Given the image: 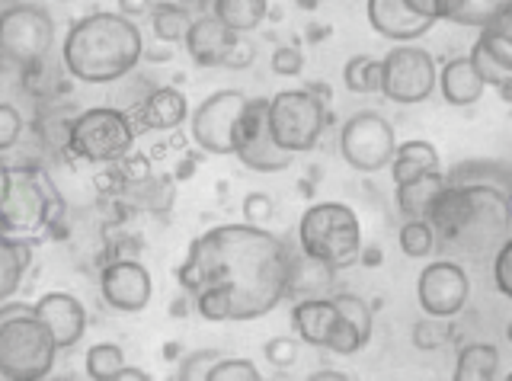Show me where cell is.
I'll return each instance as SVG.
<instances>
[{
	"label": "cell",
	"mask_w": 512,
	"mask_h": 381,
	"mask_svg": "<svg viewBox=\"0 0 512 381\" xmlns=\"http://www.w3.org/2000/svg\"><path fill=\"white\" fill-rule=\"evenodd\" d=\"M253 58H256V45H253L250 39H240V36H237V42L231 45L228 58H224V68L244 71V68H250V65H253Z\"/></svg>",
	"instance_id": "cell-43"
},
{
	"label": "cell",
	"mask_w": 512,
	"mask_h": 381,
	"mask_svg": "<svg viewBox=\"0 0 512 381\" xmlns=\"http://www.w3.org/2000/svg\"><path fill=\"white\" fill-rule=\"evenodd\" d=\"M247 100L250 97L240 90H218L212 97H205L196 113H192V141L208 154H231L234 125L240 113H244Z\"/></svg>",
	"instance_id": "cell-14"
},
{
	"label": "cell",
	"mask_w": 512,
	"mask_h": 381,
	"mask_svg": "<svg viewBox=\"0 0 512 381\" xmlns=\"http://www.w3.org/2000/svg\"><path fill=\"white\" fill-rule=\"evenodd\" d=\"M445 183H484L496 189H509V167L496 161H464L448 173Z\"/></svg>",
	"instance_id": "cell-29"
},
{
	"label": "cell",
	"mask_w": 512,
	"mask_h": 381,
	"mask_svg": "<svg viewBox=\"0 0 512 381\" xmlns=\"http://www.w3.org/2000/svg\"><path fill=\"white\" fill-rule=\"evenodd\" d=\"M298 250L308 260L327 266L330 273L349 269L362 260V225L359 215L343 202L308 205L298 221Z\"/></svg>",
	"instance_id": "cell-5"
},
{
	"label": "cell",
	"mask_w": 512,
	"mask_h": 381,
	"mask_svg": "<svg viewBox=\"0 0 512 381\" xmlns=\"http://www.w3.org/2000/svg\"><path fill=\"white\" fill-rule=\"evenodd\" d=\"M397 148L394 125L375 109H362L340 132V154L356 173H378L391 164Z\"/></svg>",
	"instance_id": "cell-11"
},
{
	"label": "cell",
	"mask_w": 512,
	"mask_h": 381,
	"mask_svg": "<svg viewBox=\"0 0 512 381\" xmlns=\"http://www.w3.org/2000/svg\"><path fill=\"white\" fill-rule=\"evenodd\" d=\"M509 189L484 183H445L429 202L423 221L445 247H458L471 257L490 253L509 237Z\"/></svg>",
	"instance_id": "cell-2"
},
{
	"label": "cell",
	"mask_w": 512,
	"mask_h": 381,
	"mask_svg": "<svg viewBox=\"0 0 512 381\" xmlns=\"http://www.w3.org/2000/svg\"><path fill=\"white\" fill-rule=\"evenodd\" d=\"M212 17L237 36L260 29L269 17V0H212Z\"/></svg>",
	"instance_id": "cell-24"
},
{
	"label": "cell",
	"mask_w": 512,
	"mask_h": 381,
	"mask_svg": "<svg viewBox=\"0 0 512 381\" xmlns=\"http://www.w3.org/2000/svg\"><path fill=\"white\" fill-rule=\"evenodd\" d=\"M148 17L154 23V36L164 42V45H176L186 39V29L192 23L189 10L183 4H173V0H157L151 4Z\"/></svg>",
	"instance_id": "cell-27"
},
{
	"label": "cell",
	"mask_w": 512,
	"mask_h": 381,
	"mask_svg": "<svg viewBox=\"0 0 512 381\" xmlns=\"http://www.w3.org/2000/svg\"><path fill=\"white\" fill-rule=\"evenodd\" d=\"M125 365V356L116 343H96L87 349V359H84V372L93 381H112L116 372Z\"/></svg>",
	"instance_id": "cell-32"
},
{
	"label": "cell",
	"mask_w": 512,
	"mask_h": 381,
	"mask_svg": "<svg viewBox=\"0 0 512 381\" xmlns=\"http://www.w3.org/2000/svg\"><path fill=\"white\" fill-rule=\"evenodd\" d=\"M58 215L55 186H48L45 173L29 167H10L4 196H0V234L26 241L42 234Z\"/></svg>",
	"instance_id": "cell-6"
},
{
	"label": "cell",
	"mask_w": 512,
	"mask_h": 381,
	"mask_svg": "<svg viewBox=\"0 0 512 381\" xmlns=\"http://www.w3.org/2000/svg\"><path fill=\"white\" fill-rule=\"evenodd\" d=\"M23 135V116L20 109L10 103H0V154L16 148V141Z\"/></svg>",
	"instance_id": "cell-38"
},
{
	"label": "cell",
	"mask_w": 512,
	"mask_h": 381,
	"mask_svg": "<svg viewBox=\"0 0 512 381\" xmlns=\"http://www.w3.org/2000/svg\"><path fill=\"white\" fill-rule=\"evenodd\" d=\"M55 45V17L39 4H10L0 10V55L13 65L42 61Z\"/></svg>",
	"instance_id": "cell-10"
},
{
	"label": "cell",
	"mask_w": 512,
	"mask_h": 381,
	"mask_svg": "<svg viewBox=\"0 0 512 381\" xmlns=\"http://www.w3.org/2000/svg\"><path fill=\"white\" fill-rule=\"evenodd\" d=\"M471 68L477 71V77L484 81L487 87H496L503 93V100H509V90H512V65H506L503 58H496L484 42H474V49L468 55Z\"/></svg>",
	"instance_id": "cell-28"
},
{
	"label": "cell",
	"mask_w": 512,
	"mask_h": 381,
	"mask_svg": "<svg viewBox=\"0 0 512 381\" xmlns=\"http://www.w3.org/2000/svg\"><path fill=\"white\" fill-rule=\"evenodd\" d=\"M263 356L269 359V365H276V369H292L298 359V343L292 337H272L263 346Z\"/></svg>",
	"instance_id": "cell-39"
},
{
	"label": "cell",
	"mask_w": 512,
	"mask_h": 381,
	"mask_svg": "<svg viewBox=\"0 0 512 381\" xmlns=\"http://www.w3.org/2000/svg\"><path fill=\"white\" fill-rule=\"evenodd\" d=\"M36 317L45 324V330L52 333V340L61 349H71L80 343L87 330V308L71 292H45L36 305H32Z\"/></svg>",
	"instance_id": "cell-16"
},
{
	"label": "cell",
	"mask_w": 512,
	"mask_h": 381,
	"mask_svg": "<svg viewBox=\"0 0 512 381\" xmlns=\"http://www.w3.org/2000/svg\"><path fill=\"white\" fill-rule=\"evenodd\" d=\"M266 122L272 141L285 154H308L317 148L320 135L327 125V106L314 93L304 90H282L272 100H266Z\"/></svg>",
	"instance_id": "cell-8"
},
{
	"label": "cell",
	"mask_w": 512,
	"mask_h": 381,
	"mask_svg": "<svg viewBox=\"0 0 512 381\" xmlns=\"http://www.w3.org/2000/svg\"><path fill=\"white\" fill-rule=\"evenodd\" d=\"M311 381H346V375H343V372H330V369H327V372H314V375H311Z\"/></svg>",
	"instance_id": "cell-47"
},
{
	"label": "cell",
	"mask_w": 512,
	"mask_h": 381,
	"mask_svg": "<svg viewBox=\"0 0 512 381\" xmlns=\"http://www.w3.org/2000/svg\"><path fill=\"white\" fill-rule=\"evenodd\" d=\"M260 369L250 359H218L212 369H208L205 381H260Z\"/></svg>",
	"instance_id": "cell-33"
},
{
	"label": "cell",
	"mask_w": 512,
	"mask_h": 381,
	"mask_svg": "<svg viewBox=\"0 0 512 381\" xmlns=\"http://www.w3.org/2000/svg\"><path fill=\"white\" fill-rule=\"evenodd\" d=\"M221 359V353L215 349H199V353H192L180 362V369H176V378L180 381H205L208 369Z\"/></svg>",
	"instance_id": "cell-37"
},
{
	"label": "cell",
	"mask_w": 512,
	"mask_h": 381,
	"mask_svg": "<svg viewBox=\"0 0 512 381\" xmlns=\"http://www.w3.org/2000/svg\"><path fill=\"white\" fill-rule=\"evenodd\" d=\"M234 42H237L234 29H228L215 17L192 20L186 29V39H183L189 58L196 61L199 68H224V58H228Z\"/></svg>",
	"instance_id": "cell-18"
},
{
	"label": "cell",
	"mask_w": 512,
	"mask_h": 381,
	"mask_svg": "<svg viewBox=\"0 0 512 381\" xmlns=\"http://www.w3.org/2000/svg\"><path fill=\"white\" fill-rule=\"evenodd\" d=\"M148 10H151V0H119V13L128 20L148 17Z\"/></svg>",
	"instance_id": "cell-45"
},
{
	"label": "cell",
	"mask_w": 512,
	"mask_h": 381,
	"mask_svg": "<svg viewBox=\"0 0 512 381\" xmlns=\"http://www.w3.org/2000/svg\"><path fill=\"white\" fill-rule=\"evenodd\" d=\"M365 13L375 33L391 42H413L436 26L420 13H413L404 0H365Z\"/></svg>",
	"instance_id": "cell-17"
},
{
	"label": "cell",
	"mask_w": 512,
	"mask_h": 381,
	"mask_svg": "<svg viewBox=\"0 0 512 381\" xmlns=\"http://www.w3.org/2000/svg\"><path fill=\"white\" fill-rule=\"evenodd\" d=\"M471 298V279L455 260H432L423 266L420 279H416V301L426 317H439L448 321L464 311Z\"/></svg>",
	"instance_id": "cell-13"
},
{
	"label": "cell",
	"mask_w": 512,
	"mask_h": 381,
	"mask_svg": "<svg viewBox=\"0 0 512 381\" xmlns=\"http://www.w3.org/2000/svg\"><path fill=\"white\" fill-rule=\"evenodd\" d=\"M7 170H10V167H7L4 161H0V196H4V183H7Z\"/></svg>",
	"instance_id": "cell-48"
},
{
	"label": "cell",
	"mask_w": 512,
	"mask_h": 381,
	"mask_svg": "<svg viewBox=\"0 0 512 381\" xmlns=\"http://www.w3.org/2000/svg\"><path fill=\"white\" fill-rule=\"evenodd\" d=\"M336 324H340V308L333 305V298L311 295V298L295 301V308H292V327H295V333L308 346H324L327 349Z\"/></svg>",
	"instance_id": "cell-19"
},
{
	"label": "cell",
	"mask_w": 512,
	"mask_h": 381,
	"mask_svg": "<svg viewBox=\"0 0 512 381\" xmlns=\"http://www.w3.org/2000/svg\"><path fill=\"white\" fill-rule=\"evenodd\" d=\"M68 148L87 164H119L135 151V125L116 106H90L71 119Z\"/></svg>",
	"instance_id": "cell-7"
},
{
	"label": "cell",
	"mask_w": 512,
	"mask_h": 381,
	"mask_svg": "<svg viewBox=\"0 0 512 381\" xmlns=\"http://www.w3.org/2000/svg\"><path fill=\"white\" fill-rule=\"evenodd\" d=\"M397 241H400V250H404V257H410V260H426L429 253L439 247L436 234H432V228L423 218H407Z\"/></svg>",
	"instance_id": "cell-31"
},
{
	"label": "cell",
	"mask_w": 512,
	"mask_h": 381,
	"mask_svg": "<svg viewBox=\"0 0 512 381\" xmlns=\"http://www.w3.org/2000/svg\"><path fill=\"white\" fill-rule=\"evenodd\" d=\"M388 167H391V180L397 186V183L423 177V173H436L442 167V161H439L436 145H429V141H407V145L394 148V157Z\"/></svg>",
	"instance_id": "cell-22"
},
{
	"label": "cell",
	"mask_w": 512,
	"mask_h": 381,
	"mask_svg": "<svg viewBox=\"0 0 512 381\" xmlns=\"http://www.w3.org/2000/svg\"><path fill=\"white\" fill-rule=\"evenodd\" d=\"M343 81L346 90L352 93H378L381 87V61L372 55H356L346 61V71H343Z\"/></svg>",
	"instance_id": "cell-30"
},
{
	"label": "cell",
	"mask_w": 512,
	"mask_h": 381,
	"mask_svg": "<svg viewBox=\"0 0 512 381\" xmlns=\"http://www.w3.org/2000/svg\"><path fill=\"white\" fill-rule=\"evenodd\" d=\"M292 247L260 225H215L189 244L173 279L208 324L256 321L292 285Z\"/></svg>",
	"instance_id": "cell-1"
},
{
	"label": "cell",
	"mask_w": 512,
	"mask_h": 381,
	"mask_svg": "<svg viewBox=\"0 0 512 381\" xmlns=\"http://www.w3.org/2000/svg\"><path fill=\"white\" fill-rule=\"evenodd\" d=\"M304 68V55L298 45H282V49L272 52V71L282 77H298Z\"/></svg>",
	"instance_id": "cell-41"
},
{
	"label": "cell",
	"mask_w": 512,
	"mask_h": 381,
	"mask_svg": "<svg viewBox=\"0 0 512 381\" xmlns=\"http://www.w3.org/2000/svg\"><path fill=\"white\" fill-rule=\"evenodd\" d=\"M58 346L26 301H0V378L39 381L52 375Z\"/></svg>",
	"instance_id": "cell-4"
},
{
	"label": "cell",
	"mask_w": 512,
	"mask_h": 381,
	"mask_svg": "<svg viewBox=\"0 0 512 381\" xmlns=\"http://www.w3.org/2000/svg\"><path fill=\"white\" fill-rule=\"evenodd\" d=\"M100 292L109 308L122 314H141L154 298V279L138 260H116L103 266Z\"/></svg>",
	"instance_id": "cell-15"
},
{
	"label": "cell",
	"mask_w": 512,
	"mask_h": 381,
	"mask_svg": "<svg viewBox=\"0 0 512 381\" xmlns=\"http://www.w3.org/2000/svg\"><path fill=\"white\" fill-rule=\"evenodd\" d=\"M445 340H448V333H445L439 317L413 324V346L416 349H439V346H445Z\"/></svg>",
	"instance_id": "cell-40"
},
{
	"label": "cell",
	"mask_w": 512,
	"mask_h": 381,
	"mask_svg": "<svg viewBox=\"0 0 512 381\" xmlns=\"http://www.w3.org/2000/svg\"><path fill=\"white\" fill-rule=\"evenodd\" d=\"M445 186V177L442 170L436 173H423V177L416 180H407V183H397V193H394V202H397V212L404 218H423L429 202L436 199V193Z\"/></svg>",
	"instance_id": "cell-25"
},
{
	"label": "cell",
	"mask_w": 512,
	"mask_h": 381,
	"mask_svg": "<svg viewBox=\"0 0 512 381\" xmlns=\"http://www.w3.org/2000/svg\"><path fill=\"white\" fill-rule=\"evenodd\" d=\"M244 218H247V225H263V221H269L272 218V199L266 193H247Z\"/></svg>",
	"instance_id": "cell-42"
},
{
	"label": "cell",
	"mask_w": 512,
	"mask_h": 381,
	"mask_svg": "<svg viewBox=\"0 0 512 381\" xmlns=\"http://www.w3.org/2000/svg\"><path fill=\"white\" fill-rule=\"evenodd\" d=\"M141 55L144 39L135 20L106 10L71 23L61 45L64 68L80 84H116L135 71Z\"/></svg>",
	"instance_id": "cell-3"
},
{
	"label": "cell",
	"mask_w": 512,
	"mask_h": 381,
	"mask_svg": "<svg viewBox=\"0 0 512 381\" xmlns=\"http://www.w3.org/2000/svg\"><path fill=\"white\" fill-rule=\"evenodd\" d=\"M493 285L503 298H512V241H500L493 257Z\"/></svg>",
	"instance_id": "cell-36"
},
{
	"label": "cell",
	"mask_w": 512,
	"mask_h": 381,
	"mask_svg": "<svg viewBox=\"0 0 512 381\" xmlns=\"http://www.w3.org/2000/svg\"><path fill=\"white\" fill-rule=\"evenodd\" d=\"M436 87L445 97V103H452L458 109L461 106H474L480 97H484V90H487V84L480 81L477 71L471 68L468 55L445 61V65L439 68V74H436Z\"/></svg>",
	"instance_id": "cell-21"
},
{
	"label": "cell",
	"mask_w": 512,
	"mask_h": 381,
	"mask_svg": "<svg viewBox=\"0 0 512 381\" xmlns=\"http://www.w3.org/2000/svg\"><path fill=\"white\" fill-rule=\"evenodd\" d=\"M500 375V349L493 343H468L455 359V381H493Z\"/></svg>",
	"instance_id": "cell-23"
},
{
	"label": "cell",
	"mask_w": 512,
	"mask_h": 381,
	"mask_svg": "<svg viewBox=\"0 0 512 381\" xmlns=\"http://www.w3.org/2000/svg\"><path fill=\"white\" fill-rule=\"evenodd\" d=\"M29 263H32L29 244L0 234V301H7L16 289H20Z\"/></svg>",
	"instance_id": "cell-26"
},
{
	"label": "cell",
	"mask_w": 512,
	"mask_h": 381,
	"mask_svg": "<svg viewBox=\"0 0 512 381\" xmlns=\"http://www.w3.org/2000/svg\"><path fill=\"white\" fill-rule=\"evenodd\" d=\"M404 4L413 10V13H420V17L432 20V23H439V20H452L455 13L468 4V0H404Z\"/></svg>",
	"instance_id": "cell-35"
},
{
	"label": "cell",
	"mask_w": 512,
	"mask_h": 381,
	"mask_svg": "<svg viewBox=\"0 0 512 381\" xmlns=\"http://www.w3.org/2000/svg\"><path fill=\"white\" fill-rule=\"evenodd\" d=\"M58 4H71V0H58Z\"/></svg>",
	"instance_id": "cell-49"
},
{
	"label": "cell",
	"mask_w": 512,
	"mask_h": 381,
	"mask_svg": "<svg viewBox=\"0 0 512 381\" xmlns=\"http://www.w3.org/2000/svg\"><path fill=\"white\" fill-rule=\"evenodd\" d=\"M381 61V87L391 103L416 106L436 93V58L413 42H397Z\"/></svg>",
	"instance_id": "cell-9"
},
{
	"label": "cell",
	"mask_w": 512,
	"mask_h": 381,
	"mask_svg": "<svg viewBox=\"0 0 512 381\" xmlns=\"http://www.w3.org/2000/svg\"><path fill=\"white\" fill-rule=\"evenodd\" d=\"M333 305L340 308V314L346 317L349 324H356L362 333H368V337H372V308H368L359 295L340 292V295H333Z\"/></svg>",
	"instance_id": "cell-34"
},
{
	"label": "cell",
	"mask_w": 512,
	"mask_h": 381,
	"mask_svg": "<svg viewBox=\"0 0 512 381\" xmlns=\"http://www.w3.org/2000/svg\"><path fill=\"white\" fill-rule=\"evenodd\" d=\"M135 116L151 132H173L189 119V103L176 87H157L141 100Z\"/></svg>",
	"instance_id": "cell-20"
},
{
	"label": "cell",
	"mask_w": 512,
	"mask_h": 381,
	"mask_svg": "<svg viewBox=\"0 0 512 381\" xmlns=\"http://www.w3.org/2000/svg\"><path fill=\"white\" fill-rule=\"evenodd\" d=\"M119 164H122V177H125L128 183H141V180H148V177H151L148 157H138V154L128 151Z\"/></svg>",
	"instance_id": "cell-44"
},
{
	"label": "cell",
	"mask_w": 512,
	"mask_h": 381,
	"mask_svg": "<svg viewBox=\"0 0 512 381\" xmlns=\"http://www.w3.org/2000/svg\"><path fill=\"white\" fill-rule=\"evenodd\" d=\"M231 154L253 173H282L292 167L295 157L285 154L272 141L269 122H266V97H250L244 113H240L231 138Z\"/></svg>",
	"instance_id": "cell-12"
},
{
	"label": "cell",
	"mask_w": 512,
	"mask_h": 381,
	"mask_svg": "<svg viewBox=\"0 0 512 381\" xmlns=\"http://www.w3.org/2000/svg\"><path fill=\"white\" fill-rule=\"evenodd\" d=\"M151 375L148 372H141V369H135V365H122V369L116 372V378L112 381H148Z\"/></svg>",
	"instance_id": "cell-46"
}]
</instances>
